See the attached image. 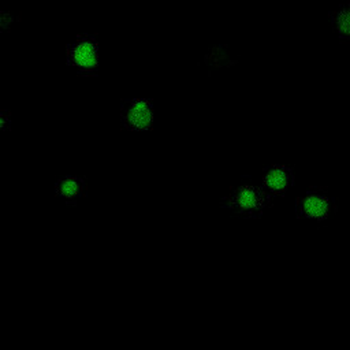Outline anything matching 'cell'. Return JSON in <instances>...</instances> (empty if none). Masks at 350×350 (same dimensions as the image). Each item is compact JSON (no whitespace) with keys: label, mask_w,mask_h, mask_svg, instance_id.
<instances>
[{"label":"cell","mask_w":350,"mask_h":350,"mask_svg":"<svg viewBox=\"0 0 350 350\" xmlns=\"http://www.w3.org/2000/svg\"><path fill=\"white\" fill-rule=\"evenodd\" d=\"M67 63L79 74H93L98 67V44L92 36H79L67 46Z\"/></svg>","instance_id":"obj_4"},{"label":"cell","mask_w":350,"mask_h":350,"mask_svg":"<svg viewBox=\"0 0 350 350\" xmlns=\"http://www.w3.org/2000/svg\"><path fill=\"white\" fill-rule=\"evenodd\" d=\"M11 129V112L0 109V138Z\"/></svg>","instance_id":"obj_7"},{"label":"cell","mask_w":350,"mask_h":350,"mask_svg":"<svg viewBox=\"0 0 350 350\" xmlns=\"http://www.w3.org/2000/svg\"><path fill=\"white\" fill-rule=\"evenodd\" d=\"M154 105L149 98H126L120 104L119 118L123 129L129 131H146L154 122Z\"/></svg>","instance_id":"obj_3"},{"label":"cell","mask_w":350,"mask_h":350,"mask_svg":"<svg viewBox=\"0 0 350 350\" xmlns=\"http://www.w3.org/2000/svg\"><path fill=\"white\" fill-rule=\"evenodd\" d=\"M338 209L336 198L325 187H308L295 200V213L299 219L323 223Z\"/></svg>","instance_id":"obj_2"},{"label":"cell","mask_w":350,"mask_h":350,"mask_svg":"<svg viewBox=\"0 0 350 350\" xmlns=\"http://www.w3.org/2000/svg\"><path fill=\"white\" fill-rule=\"evenodd\" d=\"M272 196L260 185L245 179L235 185L223 198L221 206L234 216L257 219L271 206Z\"/></svg>","instance_id":"obj_1"},{"label":"cell","mask_w":350,"mask_h":350,"mask_svg":"<svg viewBox=\"0 0 350 350\" xmlns=\"http://www.w3.org/2000/svg\"><path fill=\"white\" fill-rule=\"evenodd\" d=\"M55 194L67 205H77L86 196L88 179L83 175H64L53 185Z\"/></svg>","instance_id":"obj_6"},{"label":"cell","mask_w":350,"mask_h":350,"mask_svg":"<svg viewBox=\"0 0 350 350\" xmlns=\"http://www.w3.org/2000/svg\"><path fill=\"white\" fill-rule=\"evenodd\" d=\"M294 170L287 164H269L261 171V186L271 196H282L294 185Z\"/></svg>","instance_id":"obj_5"}]
</instances>
